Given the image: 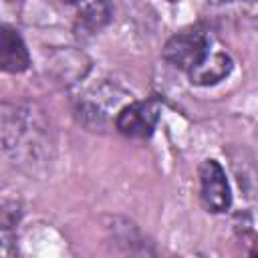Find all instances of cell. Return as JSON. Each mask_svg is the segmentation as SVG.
<instances>
[{
  "mask_svg": "<svg viewBox=\"0 0 258 258\" xmlns=\"http://www.w3.org/2000/svg\"><path fill=\"white\" fill-rule=\"evenodd\" d=\"M119 91H121V89H117V87L105 85V87L95 89L93 93H87V95L83 97L81 105H79V117L83 119V123H85L87 127L95 129V131H97V127L101 129V127L109 121V115H111L109 111H111V107H113V109L119 107V101H121V99H115V101L109 99V97H115ZM119 109H123V107H119Z\"/></svg>",
  "mask_w": 258,
  "mask_h": 258,
  "instance_id": "obj_5",
  "label": "cell"
},
{
  "mask_svg": "<svg viewBox=\"0 0 258 258\" xmlns=\"http://www.w3.org/2000/svg\"><path fill=\"white\" fill-rule=\"evenodd\" d=\"M79 22L83 28H87L89 32L99 30L101 26H105L111 18V8L105 2H91V4H79Z\"/></svg>",
  "mask_w": 258,
  "mask_h": 258,
  "instance_id": "obj_9",
  "label": "cell"
},
{
  "mask_svg": "<svg viewBox=\"0 0 258 258\" xmlns=\"http://www.w3.org/2000/svg\"><path fill=\"white\" fill-rule=\"evenodd\" d=\"M16 204H4L2 210V258H18V246H16V232L12 226L18 222Z\"/></svg>",
  "mask_w": 258,
  "mask_h": 258,
  "instance_id": "obj_8",
  "label": "cell"
},
{
  "mask_svg": "<svg viewBox=\"0 0 258 258\" xmlns=\"http://www.w3.org/2000/svg\"><path fill=\"white\" fill-rule=\"evenodd\" d=\"M232 58L228 52H222V50H212L206 60L194 69L189 73V79L194 85H200V87H210V85H216L220 81H224L230 73H232Z\"/></svg>",
  "mask_w": 258,
  "mask_h": 258,
  "instance_id": "obj_7",
  "label": "cell"
},
{
  "mask_svg": "<svg viewBox=\"0 0 258 258\" xmlns=\"http://www.w3.org/2000/svg\"><path fill=\"white\" fill-rule=\"evenodd\" d=\"M2 149L28 171L50 161L52 133L44 111L34 103H2Z\"/></svg>",
  "mask_w": 258,
  "mask_h": 258,
  "instance_id": "obj_1",
  "label": "cell"
},
{
  "mask_svg": "<svg viewBox=\"0 0 258 258\" xmlns=\"http://www.w3.org/2000/svg\"><path fill=\"white\" fill-rule=\"evenodd\" d=\"M240 10L246 14L248 20H252L254 24H258V2H252V4H242Z\"/></svg>",
  "mask_w": 258,
  "mask_h": 258,
  "instance_id": "obj_10",
  "label": "cell"
},
{
  "mask_svg": "<svg viewBox=\"0 0 258 258\" xmlns=\"http://www.w3.org/2000/svg\"><path fill=\"white\" fill-rule=\"evenodd\" d=\"M210 52H212L210 36L200 26L183 28L175 32L173 36L167 38V42L161 48V56L185 73H191L194 69H198Z\"/></svg>",
  "mask_w": 258,
  "mask_h": 258,
  "instance_id": "obj_2",
  "label": "cell"
},
{
  "mask_svg": "<svg viewBox=\"0 0 258 258\" xmlns=\"http://www.w3.org/2000/svg\"><path fill=\"white\" fill-rule=\"evenodd\" d=\"M200 177V200L212 214H224L230 210L232 191L224 167L216 159H204L198 169Z\"/></svg>",
  "mask_w": 258,
  "mask_h": 258,
  "instance_id": "obj_3",
  "label": "cell"
},
{
  "mask_svg": "<svg viewBox=\"0 0 258 258\" xmlns=\"http://www.w3.org/2000/svg\"><path fill=\"white\" fill-rule=\"evenodd\" d=\"M161 105L155 99L147 101H131L119 109L115 115V129L133 139H145L155 131V125L159 121Z\"/></svg>",
  "mask_w": 258,
  "mask_h": 258,
  "instance_id": "obj_4",
  "label": "cell"
},
{
  "mask_svg": "<svg viewBox=\"0 0 258 258\" xmlns=\"http://www.w3.org/2000/svg\"><path fill=\"white\" fill-rule=\"evenodd\" d=\"M28 64H30V54L22 36L12 26L2 24L0 26V69L4 73L16 75V73H24Z\"/></svg>",
  "mask_w": 258,
  "mask_h": 258,
  "instance_id": "obj_6",
  "label": "cell"
},
{
  "mask_svg": "<svg viewBox=\"0 0 258 258\" xmlns=\"http://www.w3.org/2000/svg\"><path fill=\"white\" fill-rule=\"evenodd\" d=\"M250 258H258V252H252V254H250Z\"/></svg>",
  "mask_w": 258,
  "mask_h": 258,
  "instance_id": "obj_11",
  "label": "cell"
}]
</instances>
